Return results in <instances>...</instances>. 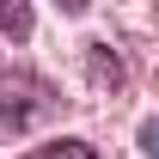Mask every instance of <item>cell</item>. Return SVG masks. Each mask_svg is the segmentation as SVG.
I'll return each mask as SVG.
<instances>
[{
  "label": "cell",
  "instance_id": "1",
  "mask_svg": "<svg viewBox=\"0 0 159 159\" xmlns=\"http://www.w3.org/2000/svg\"><path fill=\"white\" fill-rule=\"evenodd\" d=\"M49 110V86H43L37 74H0V122L6 129H25L31 116H43Z\"/></svg>",
  "mask_w": 159,
  "mask_h": 159
},
{
  "label": "cell",
  "instance_id": "2",
  "mask_svg": "<svg viewBox=\"0 0 159 159\" xmlns=\"http://www.w3.org/2000/svg\"><path fill=\"white\" fill-rule=\"evenodd\" d=\"M31 0H0V37H12V43H25L31 37Z\"/></svg>",
  "mask_w": 159,
  "mask_h": 159
},
{
  "label": "cell",
  "instance_id": "5",
  "mask_svg": "<svg viewBox=\"0 0 159 159\" xmlns=\"http://www.w3.org/2000/svg\"><path fill=\"white\" fill-rule=\"evenodd\" d=\"M86 6H92V0H61V12H86Z\"/></svg>",
  "mask_w": 159,
  "mask_h": 159
},
{
  "label": "cell",
  "instance_id": "3",
  "mask_svg": "<svg viewBox=\"0 0 159 159\" xmlns=\"http://www.w3.org/2000/svg\"><path fill=\"white\" fill-rule=\"evenodd\" d=\"M86 61H92V80H98V86H122V61L110 55L104 43H92V55H86Z\"/></svg>",
  "mask_w": 159,
  "mask_h": 159
},
{
  "label": "cell",
  "instance_id": "4",
  "mask_svg": "<svg viewBox=\"0 0 159 159\" xmlns=\"http://www.w3.org/2000/svg\"><path fill=\"white\" fill-rule=\"evenodd\" d=\"M31 159H98V153H92V141H49V147H37Z\"/></svg>",
  "mask_w": 159,
  "mask_h": 159
}]
</instances>
